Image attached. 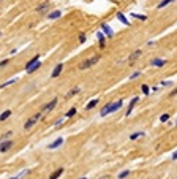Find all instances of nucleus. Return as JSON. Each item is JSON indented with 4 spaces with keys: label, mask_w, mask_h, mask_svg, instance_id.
Here are the masks:
<instances>
[{
    "label": "nucleus",
    "mask_w": 177,
    "mask_h": 179,
    "mask_svg": "<svg viewBox=\"0 0 177 179\" xmlns=\"http://www.w3.org/2000/svg\"><path fill=\"white\" fill-rule=\"evenodd\" d=\"M100 55H93V57H90V59H85L84 62H81L79 63V70H88V68H92L95 63H98L100 62Z\"/></svg>",
    "instance_id": "obj_1"
},
{
    "label": "nucleus",
    "mask_w": 177,
    "mask_h": 179,
    "mask_svg": "<svg viewBox=\"0 0 177 179\" xmlns=\"http://www.w3.org/2000/svg\"><path fill=\"white\" fill-rule=\"evenodd\" d=\"M41 116H43V113H41V111H38V113H35L32 117H29L27 122L24 124V130H30V128L33 127L35 124H38V121L41 119Z\"/></svg>",
    "instance_id": "obj_2"
},
{
    "label": "nucleus",
    "mask_w": 177,
    "mask_h": 179,
    "mask_svg": "<svg viewBox=\"0 0 177 179\" xmlns=\"http://www.w3.org/2000/svg\"><path fill=\"white\" fill-rule=\"evenodd\" d=\"M49 8H51V2H49V0H44L43 3H40V5L37 7V13L44 14V13H48Z\"/></svg>",
    "instance_id": "obj_3"
},
{
    "label": "nucleus",
    "mask_w": 177,
    "mask_h": 179,
    "mask_svg": "<svg viewBox=\"0 0 177 179\" xmlns=\"http://www.w3.org/2000/svg\"><path fill=\"white\" fill-rule=\"evenodd\" d=\"M57 103H59V98H52L49 103H46L43 106V110H41V113H49V111H52L55 106H57Z\"/></svg>",
    "instance_id": "obj_4"
},
{
    "label": "nucleus",
    "mask_w": 177,
    "mask_h": 179,
    "mask_svg": "<svg viewBox=\"0 0 177 179\" xmlns=\"http://www.w3.org/2000/svg\"><path fill=\"white\" fill-rule=\"evenodd\" d=\"M11 148H13V141H11V140H5V141H0V152H2V154L8 152Z\"/></svg>",
    "instance_id": "obj_5"
},
{
    "label": "nucleus",
    "mask_w": 177,
    "mask_h": 179,
    "mask_svg": "<svg viewBox=\"0 0 177 179\" xmlns=\"http://www.w3.org/2000/svg\"><path fill=\"white\" fill-rule=\"evenodd\" d=\"M101 32L106 35V38H114V30L111 29V25L106 24V22H103V24H101Z\"/></svg>",
    "instance_id": "obj_6"
},
{
    "label": "nucleus",
    "mask_w": 177,
    "mask_h": 179,
    "mask_svg": "<svg viewBox=\"0 0 177 179\" xmlns=\"http://www.w3.org/2000/svg\"><path fill=\"white\" fill-rule=\"evenodd\" d=\"M96 40H98L100 49H104V48H106V35L103 33L101 30H98V32H96Z\"/></svg>",
    "instance_id": "obj_7"
},
{
    "label": "nucleus",
    "mask_w": 177,
    "mask_h": 179,
    "mask_svg": "<svg viewBox=\"0 0 177 179\" xmlns=\"http://www.w3.org/2000/svg\"><path fill=\"white\" fill-rule=\"evenodd\" d=\"M138 102H139V95L133 97L131 100H130V103H128V108H126V116H130V114H131V111L134 110V106L138 105Z\"/></svg>",
    "instance_id": "obj_8"
},
{
    "label": "nucleus",
    "mask_w": 177,
    "mask_h": 179,
    "mask_svg": "<svg viewBox=\"0 0 177 179\" xmlns=\"http://www.w3.org/2000/svg\"><path fill=\"white\" fill-rule=\"evenodd\" d=\"M141 54H142V51H141V49H136V51H133L131 54L128 55V59H126V60H128L130 63H134L138 60V59L141 57Z\"/></svg>",
    "instance_id": "obj_9"
},
{
    "label": "nucleus",
    "mask_w": 177,
    "mask_h": 179,
    "mask_svg": "<svg viewBox=\"0 0 177 179\" xmlns=\"http://www.w3.org/2000/svg\"><path fill=\"white\" fill-rule=\"evenodd\" d=\"M122 105H123V100H117L116 103H114V102H111V106H109V114L119 111L120 108H122Z\"/></svg>",
    "instance_id": "obj_10"
},
{
    "label": "nucleus",
    "mask_w": 177,
    "mask_h": 179,
    "mask_svg": "<svg viewBox=\"0 0 177 179\" xmlns=\"http://www.w3.org/2000/svg\"><path fill=\"white\" fill-rule=\"evenodd\" d=\"M62 70H63V63H57V65L54 67V70H52V73H51V78H59Z\"/></svg>",
    "instance_id": "obj_11"
},
{
    "label": "nucleus",
    "mask_w": 177,
    "mask_h": 179,
    "mask_svg": "<svg viewBox=\"0 0 177 179\" xmlns=\"http://www.w3.org/2000/svg\"><path fill=\"white\" fill-rule=\"evenodd\" d=\"M150 65L157 67V68H161V67L166 65V60L164 59H153V60H150Z\"/></svg>",
    "instance_id": "obj_12"
},
{
    "label": "nucleus",
    "mask_w": 177,
    "mask_h": 179,
    "mask_svg": "<svg viewBox=\"0 0 177 179\" xmlns=\"http://www.w3.org/2000/svg\"><path fill=\"white\" fill-rule=\"evenodd\" d=\"M117 19H119V21L122 22L123 25H126V27H130V25H131V22H130L128 19H126V16L122 13V11H119V13H117Z\"/></svg>",
    "instance_id": "obj_13"
},
{
    "label": "nucleus",
    "mask_w": 177,
    "mask_h": 179,
    "mask_svg": "<svg viewBox=\"0 0 177 179\" xmlns=\"http://www.w3.org/2000/svg\"><path fill=\"white\" fill-rule=\"evenodd\" d=\"M62 144H63V138H57V140H54V141L48 146V149H57V148H60Z\"/></svg>",
    "instance_id": "obj_14"
},
{
    "label": "nucleus",
    "mask_w": 177,
    "mask_h": 179,
    "mask_svg": "<svg viewBox=\"0 0 177 179\" xmlns=\"http://www.w3.org/2000/svg\"><path fill=\"white\" fill-rule=\"evenodd\" d=\"M38 60H40V55H35V57H32V59H30V60H29V62H27V63H25V71H27V70H29V68H32V67H33V65H35V63H37V62H38Z\"/></svg>",
    "instance_id": "obj_15"
},
{
    "label": "nucleus",
    "mask_w": 177,
    "mask_h": 179,
    "mask_svg": "<svg viewBox=\"0 0 177 179\" xmlns=\"http://www.w3.org/2000/svg\"><path fill=\"white\" fill-rule=\"evenodd\" d=\"M60 16H62V10H54V11H49L48 13L49 19H59Z\"/></svg>",
    "instance_id": "obj_16"
},
{
    "label": "nucleus",
    "mask_w": 177,
    "mask_h": 179,
    "mask_svg": "<svg viewBox=\"0 0 177 179\" xmlns=\"http://www.w3.org/2000/svg\"><path fill=\"white\" fill-rule=\"evenodd\" d=\"M98 103H100V98H93V100H90V102H88L87 105H85V110H87V111L93 110V108H95V106H96V105H98Z\"/></svg>",
    "instance_id": "obj_17"
},
{
    "label": "nucleus",
    "mask_w": 177,
    "mask_h": 179,
    "mask_svg": "<svg viewBox=\"0 0 177 179\" xmlns=\"http://www.w3.org/2000/svg\"><path fill=\"white\" fill-rule=\"evenodd\" d=\"M11 114H13V111H11V110H5L3 113L0 114V122H5V121L8 119V117L11 116Z\"/></svg>",
    "instance_id": "obj_18"
},
{
    "label": "nucleus",
    "mask_w": 177,
    "mask_h": 179,
    "mask_svg": "<svg viewBox=\"0 0 177 179\" xmlns=\"http://www.w3.org/2000/svg\"><path fill=\"white\" fill-rule=\"evenodd\" d=\"M63 174V168H57L54 173H51V176H49V179H59L60 176Z\"/></svg>",
    "instance_id": "obj_19"
},
{
    "label": "nucleus",
    "mask_w": 177,
    "mask_h": 179,
    "mask_svg": "<svg viewBox=\"0 0 177 179\" xmlns=\"http://www.w3.org/2000/svg\"><path fill=\"white\" fill-rule=\"evenodd\" d=\"M79 92H81V87H78V86H76V87H73V89L70 90L68 94H67V98H71V97H75L76 94H79Z\"/></svg>",
    "instance_id": "obj_20"
},
{
    "label": "nucleus",
    "mask_w": 177,
    "mask_h": 179,
    "mask_svg": "<svg viewBox=\"0 0 177 179\" xmlns=\"http://www.w3.org/2000/svg\"><path fill=\"white\" fill-rule=\"evenodd\" d=\"M172 2H176V0H161L160 3L157 5V8H158V10H161V8L168 7V5H169V3H172Z\"/></svg>",
    "instance_id": "obj_21"
},
{
    "label": "nucleus",
    "mask_w": 177,
    "mask_h": 179,
    "mask_svg": "<svg viewBox=\"0 0 177 179\" xmlns=\"http://www.w3.org/2000/svg\"><path fill=\"white\" fill-rule=\"evenodd\" d=\"M40 67H41V60H38V62L35 63L33 67H32V68H29V70H27V75H32V73H35L38 68H40Z\"/></svg>",
    "instance_id": "obj_22"
},
{
    "label": "nucleus",
    "mask_w": 177,
    "mask_h": 179,
    "mask_svg": "<svg viewBox=\"0 0 177 179\" xmlns=\"http://www.w3.org/2000/svg\"><path fill=\"white\" fill-rule=\"evenodd\" d=\"M144 132H134V133H131L130 135V140H138V138H141V136H144Z\"/></svg>",
    "instance_id": "obj_23"
},
{
    "label": "nucleus",
    "mask_w": 177,
    "mask_h": 179,
    "mask_svg": "<svg viewBox=\"0 0 177 179\" xmlns=\"http://www.w3.org/2000/svg\"><path fill=\"white\" fill-rule=\"evenodd\" d=\"M131 16L134 17V19H139V21H147V16H146V14H138V13H133Z\"/></svg>",
    "instance_id": "obj_24"
},
{
    "label": "nucleus",
    "mask_w": 177,
    "mask_h": 179,
    "mask_svg": "<svg viewBox=\"0 0 177 179\" xmlns=\"http://www.w3.org/2000/svg\"><path fill=\"white\" fill-rule=\"evenodd\" d=\"M141 90H142L144 95H149V94H150V87H149V84H142V86H141Z\"/></svg>",
    "instance_id": "obj_25"
},
{
    "label": "nucleus",
    "mask_w": 177,
    "mask_h": 179,
    "mask_svg": "<svg viewBox=\"0 0 177 179\" xmlns=\"http://www.w3.org/2000/svg\"><path fill=\"white\" fill-rule=\"evenodd\" d=\"M76 113H78V110H76V106H75V108H70V110H68V113L65 114V117H73V116H75Z\"/></svg>",
    "instance_id": "obj_26"
},
{
    "label": "nucleus",
    "mask_w": 177,
    "mask_h": 179,
    "mask_svg": "<svg viewBox=\"0 0 177 179\" xmlns=\"http://www.w3.org/2000/svg\"><path fill=\"white\" fill-rule=\"evenodd\" d=\"M141 75H142V73H141V71H139V70H138V71L131 73V75H130V78H128V79H130V81H133V79H136V78H139V76H141Z\"/></svg>",
    "instance_id": "obj_27"
},
{
    "label": "nucleus",
    "mask_w": 177,
    "mask_h": 179,
    "mask_svg": "<svg viewBox=\"0 0 177 179\" xmlns=\"http://www.w3.org/2000/svg\"><path fill=\"white\" fill-rule=\"evenodd\" d=\"M11 135H13V132H7V133H3L2 136H0V141H5V140H8Z\"/></svg>",
    "instance_id": "obj_28"
},
{
    "label": "nucleus",
    "mask_w": 177,
    "mask_h": 179,
    "mask_svg": "<svg viewBox=\"0 0 177 179\" xmlns=\"http://www.w3.org/2000/svg\"><path fill=\"white\" fill-rule=\"evenodd\" d=\"M160 121H161V122H168V121H169V114H168V113L161 114V116H160Z\"/></svg>",
    "instance_id": "obj_29"
},
{
    "label": "nucleus",
    "mask_w": 177,
    "mask_h": 179,
    "mask_svg": "<svg viewBox=\"0 0 177 179\" xmlns=\"http://www.w3.org/2000/svg\"><path fill=\"white\" fill-rule=\"evenodd\" d=\"M13 83H16V79H10V81H7V83H3V84H2V86H0V89H3V87L10 86V84H13Z\"/></svg>",
    "instance_id": "obj_30"
},
{
    "label": "nucleus",
    "mask_w": 177,
    "mask_h": 179,
    "mask_svg": "<svg viewBox=\"0 0 177 179\" xmlns=\"http://www.w3.org/2000/svg\"><path fill=\"white\" fill-rule=\"evenodd\" d=\"M128 174H130V171H128V170H125V171H122V173L119 174V179H125Z\"/></svg>",
    "instance_id": "obj_31"
},
{
    "label": "nucleus",
    "mask_w": 177,
    "mask_h": 179,
    "mask_svg": "<svg viewBox=\"0 0 177 179\" xmlns=\"http://www.w3.org/2000/svg\"><path fill=\"white\" fill-rule=\"evenodd\" d=\"M85 40H87L85 33H79V43H85Z\"/></svg>",
    "instance_id": "obj_32"
},
{
    "label": "nucleus",
    "mask_w": 177,
    "mask_h": 179,
    "mask_svg": "<svg viewBox=\"0 0 177 179\" xmlns=\"http://www.w3.org/2000/svg\"><path fill=\"white\" fill-rule=\"evenodd\" d=\"M8 63H10V59H5V60H2V62H0V68H2V67H5V65H8Z\"/></svg>",
    "instance_id": "obj_33"
},
{
    "label": "nucleus",
    "mask_w": 177,
    "mask_h": 179,
    "mask_svg": "<svg viewBox=\"0 0 177 179\" xmlns=\"http://www.w3.org/2000/svg\"><path fill=\"white\" fill-rule=\"evenodd\" d=\"M62 124H63V117H60V119H57V122H55V127H60Z\"/></svg>",
    "instance_id": "obj_34"
},
{
    "label": "nucleus",
    "mask_w": 177,
    "mask_h": 179,
    "mask_svg": "<svg viewBox=\"0 0 177 179\" xmlns=\"http://www.w3.org/2000/svg\"><path fill=\"white\" fill-rule=\"evenodd\" d=\"M176 95H177V87H174V89L169 92V97H176Z\"/></svg>",
    "instance_id": "obj_35"
},
{
    "label": "nucleus",
    "mask_w": 177,
    "mask_h": 179,
    "mask_svg": "<svg viewBox=\"0 0 177 179\" xmlns=\"http://www.w3.org/2000/svg\"><path fill=\"white\" fill-rule=\"evenodd\" d=\"M160 86H172V83H171V81H163V83H160Z\"/></svg>",
    "instance_id": "obj_36"
},
{
    "label": "nucleus",
    "mask_w": 177,
    "mask_h": 179,
    "mask_svg": "<svg viewBox=\"0 0 177 179\" xmlns=\"http://www.w3.org/2000/svg\"><path fill=\"white\" fill-rule=\"evenodd\" d=\"M176 158H177V151H176V152H174V154H172V160H176Z\"/></svg>",
    "instance_id": "obj_37"
},
{
    "label": "nucleus",
    "mask_w": 177,
    "mask_h": 179,
    "mask_svg": "<svg viewBox=\"0 0 177 179\" xmlns=\"http://www.w3.org/2000/svg\"><path fill=\"white\" fill-rule=\"evenodd\" d=\"M10 179H19V176H14V178H10Z\"/></svg>",
    "instance_id": "obj_38"
},
{
    "label": "nucleus",
    "mask_w": 177,
    "mask_h": 179,
    "mask_svg": "<svg viewBox=\"0 0 177 179\" xmlns=\"http://www.w3.org/2000/svg\"><path fill=\"white\" fill-rule=\"evenodd\" d=\"M81 179H87V178H81Z\"/></svg>",
    "instance_id": "obj_39"
},
{
    "label": "nucleus",
    "mask_w": 177,
    "mask_h": 179,
    "mask_svg": "<svg viewBox=\"0 0 177 179\" xmlns=\"http://www.w3.org/2000/svg\"><path fill=\"white\" fill-rule=\"evenodd\" d=\"M176 125H177V121H176Z\"/></svg>",
    "instance_id": "obj_40"
},
{
    "label": "nucleus",
    "mask_w": 177,
    "mask_h": 179,
    "mask_svg": "<svg viewBox=\"0 0 177 179\" xmlns=\"http://www.w3.org/2000/svg\"><path fill=\"white\" fill-rule=\"evenodd\" d=\"M0 35H2V32H0Z\"/></svg>",
    "instance_id": "obj_41"
}]
</instances>
